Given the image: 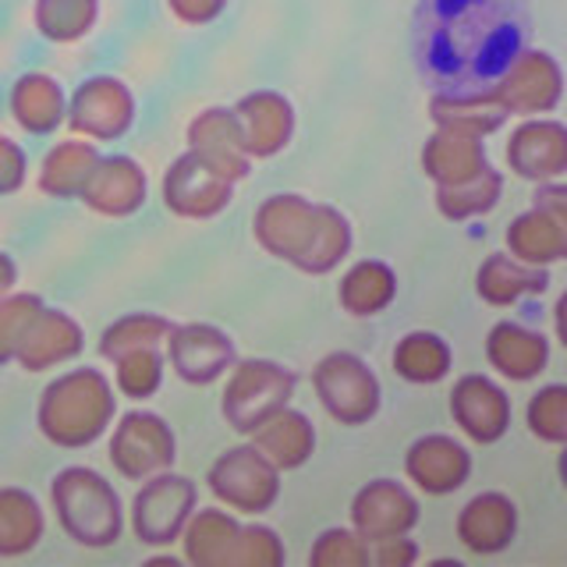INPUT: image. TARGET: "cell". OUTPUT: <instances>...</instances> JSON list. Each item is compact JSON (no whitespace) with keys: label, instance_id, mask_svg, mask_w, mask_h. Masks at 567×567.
Segmentation results:
<instances>
[{"label":"cell","instance_id":"6da1fadb","mask_svg":"<svg viewBox=\"0 0 567 567\" xmlns=\"http://www.w3.org/2000/svg\"><path fill=\"white\" fill-rule=\"evenodd\" d=\"M419 25V61L443 96H489L525 50L522 0H430Z\"/></svg>","mask_w":567,"mask_h":567},{"label":"cell","instance_id":"7a4b0ae2","mask_svg":"<svg viewBox=\"0 0 567 567\" xmlns=\"http://www.w3.org/2000/svg\"><path fill=\"white\" fill-rule=\"evenodd\" d=\"M114 383L100 369H71L47 383L40 408H35V425L53 447L82 451L114 422Z\"/></svg>","mask_w":567,"mask_h":567},{"label":"cell","instance_id":"3957f363","mask_svg":"<svg viewBox=\"0 0 567 567\" xmlns=\"http://www.w3.org/2000/svg\"><path fill=\"white\" fill-rule=\"evenodd\" d=\"M50 501L68 539L85 549H103L121 539L124 507L117 489L93 468H61L50 483Z\"/></svg>","mask_w":567,"mask_h":567},{"label":"cell","instance_id":"277c9868","mask_svg":"<svg viewBox=\"0 0 567 567\" xmlns=\"http://www.w3.org/2000/svg\"><path fill=\"white\" fill-rule=\"evenodd\" d=\"M295 372L270 359H245L230 365V380L224 390L220 412L235 433H252L259 425L288 408L295 398Z\"/></svg>","mask_w":567,"mask_h":567},{"label":"cell","instance_id":"5b68a950","mask_svg":"<svg viewBox=\"0 0 567 567\" xmlns=\"http://www.w3.org/2000/svg\"><path fill=\"white\" fill-rule=\"evenodd\" d=\"M312 386L327 415L341 425H365L380 412L383 390L377 372L351 351H333L327 359H319V365L312 369Z\"/></svg>","mask_w":567,"mask_h":567},{"label":"cell","instance_id":"8992f818","mask_svg":"<svg viewBox=\"0 0 567 567\" xmlns=\"http://www.w3.org/2000/svg\"><path fill=\"white\" fill-rule=\"evenodd\" d=\"M199 504L192 478L167 472L150 475L132 501V532L142 546H171L182 539L188 518Z\"/></svg>","mask_w":567,"mask_h":567},{"label":"cell","instance_id":"52a82bcc","mask_svg":"<svg viewBox=\"0 0 567 567\" xmlns=\"http://www.w3.org/2000/svg\"><path fill=\"white\" fill-rule=\"evenodd\" d=\"M209 493L227 511L238 514H262L277 504L280 496V468L270 465L252 443L224 451L206 472Z\"/></svg>","mask_w":567,"mask_h":567},{"label":"cell","instance_id":"ba28073f","mask_svg":"<svg viewBox=\"0 0 567 567\" xmlns=\"http://www.w3.org/2000/svg\"><path fill=\"white\" fill-rule=\"evenodd\" d=\"M496 106L511 117H539L554 114L564 96V71L554 53L546 50H522L518 58L507 64V71L489 89Z\"/></svg>","mask_w":567,"mask_h":567},{"label":"cell","instance_id":"9c48e42d","mask_svg":"<svg viewBox=\"0 0 567 567\" xmlns=\"http://www.w3.org/2000/svg\"><path fill=\"white\" fill-rule=\"evenodd\" d=\"M177 457V440L171 425L153 412H128L121 415L111 436V461L117 475L128 483H146L150 475L167 472Z\"/></svg>","mask_w":567,"mask_h":567},{"label":"cell","instance_id":"30bf717a","mask_svg":"<svg viewBox=\"0 0 567 567\" xmlns=\"http://www.w3.org/2000/svg\"><path fill=\"white\" fill-rule=\"evenodd\" d=\"M164 203L185 220H213L235 199V182L209 167L199 153H182L164 174Z\"/></svg>","mask_w":567,"mask_h":567},{"label":"cell","instance_id":"8fae6325","mask_svg":"<svg viewBox=\"0 0 567 567\" xmlns=\"http://www.w3.org/2000/svg\"><path fill=\"white\" fill-rule=\"evenodd\" d=\"M71 132L85 135L89 142H114L132 128L135 121V96L132 89L114 75L85 79L68 103Z\"/></svg>","mask_w":567,"mask_h":567},{"label":"cell","instance_id":"7c38bea8","mask_svg":"<svg viewBox=\"0 0 567 567\" xmlns=\"http://www.w3.org/2000/svg\"><path fill=\"white\" fill-rule=\"evenodd\" d=\"M316 217H319V203L306 199V195H295V192L270 195V199H262V206L256 209V220H252L256 241L270 256L291 262L298 270L301 259L309 252Z\"/></svg>","mask_w":567,"mask_h":567},{"label":"cell","instance_id":"4fadbf2b","mask_svg":"<svg viewBox=\"0 0 567 567\" xmlns=\"http://www.w3.org/2000/svg\"><path fill=\"white\" fill-rule=\"evenodd\" d=\"M167 359L185 383L209 386L238 362V354L227 330L213 323H177L167 333Z\"/></svg>","mask_w":567,"mask_h":567},{"label":"cell","instance_id":"5bb4252c","mask_svg":"<svg viewBox=\"0 0 567 567\" xmlns=\"http://www.w3.org/2000/svg\"><path fill=\"white\" fill-rule=\"evenodd\" d=\"M507 167L525 182H560L567 171V128L554 117H525L511 132Z\"/></svg>","mask_w":567,"mask_h":567},{"label":"cell","instance_id":"9a60e30c","mask_svg":"<svg viewBox=\"0 0 567 567\" xmlns=\"http://www.w3.org/2000/svg\"><path fill=\"white\" fill-rule=\"evenodd\" d=\"M419 525V501L394 478H377L351 501V528L372 546L390 536H408Z\"/></svg>","mask_w":567,"mask_h":567},{"label":"cell","instance_id":"2e32d148","mask_svg":"<svg viewBox=\"0 0 567 567\" xmlns=\"http://www.w3.org/2000/svg\"><path fill=\"white\" fill-rule=\"evenodd\" d=\"M230 111H235L248 159H270L280 150H288L295 135V106L288 96L274 93V89H256Z\"/></svg>","mask_w":567,"mask_h":567},{"label":"cell","instance_id":"e0dca14e","mask_svg":"<svg viewBox=\"0 0 567 567\" xmlns=\"http://www.w3.org/2000/svg\"><path fill=\"white\" fill-rule=\"evenodd\" d=\"M451 415L475 443H496L511 430V398L489 377H461L451 394Z\"/></svg>","mask_w":567,"mask_h":567},{"label":"cell","instance_id":"ac0fdd59","mask_svg":"<svg viewBox=\"0 0 567 567\" xmlns=\"http://www.w3.org/2000/svg\"><path fill=\"white\" fill-rule=\"evenodd\" d=\"M82 203L100 217H132L146 203V171L132 156H100Z\"/></svg>","mask_w":567,"mask_h":567},{"label":"cell","instance_id":"d6986e66","mask_svg":"<svg viewBox=\"0 0 567 567\" xmlns=\"http://www.w3.org/2000/svg\"><path fill=\"white\" fill-rule=\"evenodd\" d=\"M404 472L408 478L433 496L443 493H454L468 483V472H472V457L468 451L461 447L457 440L433 433V436H422L415 440L412 447L404 454Z\"/></svg>","mask_w":567,"mask_h":567},{"label":"cell","instance_id":"ffe728a7","mask_svg":"<svg viewBox=\"0 0 567 567\" xmlns=\"http://www.w3.org/2000/svg\"><path fill=\"white\" fill-rule=\"evenodd\" d=\"M188 150L199 153L209 167H217L235 185L248 174V167H252L230 106H209V111H203L188 124Z\"/></svg>","mask_w":567,"mask_h":567},{"label":"cell","instance_id":"44dd1931","mask_svg":"<svg viewBox=\"0 0 567 567\" xmlns=\"http://www.w3.org/2000/svg\"><path fill=\"white\" fill-rule=\"evenodd\" d=\"M82 348H85V333L75 319L61 309H43L32 319V327L25 333L22 348H18L14 362L29 372H47L53 365L79 359Z\"/></svg>","mask_w":567,"mask_h":567},{"label":"cell","instance_id":"7402d4cb","mask_svg":"<svg viewBox=\"0 0 567 567\" xmlns=\"http://www.w3.org/2000/svg\"><path fill=\"white\" fill-rule=\"evenodd\" d=\"M518 532V507L504 493H478L457 514V539L472 554H501Z\"/></svg>","mask_w":567,"mask_h":567},{"label":"cell","instance_id":"603a6c76","mask_svg":"<svg viewBox=\"0 0 567 567\" xmlns=\"http://www.w3.org/2000/svg\"><path fill=\"white\" fill-rule=\"evenodd\" d=\"M489 167L483 138L465 135V132H447L436 128L422 146V171L433 177L436 185H461L468 177L483 174Z\"/></svg>","mask_w":567,"mask_h":567},{"label":"cell","instance_id":"cb8c5ba5","mask_svg":"<svg viewBox=\"0 0 567 567\" xmlns=\"http://www.w3.org/2000/svg\"><path fill=\"white\" fill-rule=\"evenodd\" d=\"M252 436V447L270 461V465H277L280 472H295L301 468L306 461L312 457L316 451V430L312 422L295 412V408H280L277 415L266 419L259 430L248 433Z\"/></svg>","mask_w":567,"mask_h":567},{"label":"cell","instance_id":"d4e9b609","mask_svg":"<svg viewBox=\"0 0 567 567\" xmlns=\"http://www.w3.org/2000/svg\"><path fill=\"white\" fill-rule=\"evenodd\" d=\"M486 359L507 380H536L549 362V341L543 333L518 327V323H496L486 337Z\"/></svg>","mask_w":567,"mask_h":567},{"label":"cell","instance_id":"484cf974","mask_svg":"<svg viewBox=\"0 0 567 567\" xmlns=\"http://www.w3.org/2000/svg\"><path fill=\"white\" fill-rule=\"evenodd\" d=\"M11 117L18 128L29 135H50L68 117V100L58 79L43 75V71H29L11 85Z\"/></svg>","mask_w":567,"mask_h":567},{"label":"cell","instance_id":"4316f807","mask_svg":"<svg viewBox=\"0 0 567 567\" xmlns=\"http://www.w3.org/2000/svg\"><path fill=\"white\" fill-rule=\"evenodd\" d=\"M507 256H514L518 262L554 266L567 256V220L532 206L507 227Z\"/></svg>","mask_w":567,"mask_h":567},{"label":"cell","instance_id":"83f0119b","mask_svg":"<svg viewBox=\"0 0 567 567\" xmlns=\"http://www.w3.org/2000/svg\"><path fill=\"white\" fill-rule=\"evenodd\" d=\"M238 532H241V525L235 514H227L220 507L195 511L182 532L185 557L195 567H230L235 564Z\"/></svg>","mask_w":567,"mask_h":567},{"label":"cell","instance_id":"f1b7e54d","mask_svg":"<svg viewBox=\"0 0 567 567\" xmlns=\"http://www.w3.org/2000/svg\"><path fill=\"white\" fill-rule=\"evenodd\" d=\"M475 288H478V298L489 301V306H514V301H522L525 295H543L549 288V274H546V266H528L507 252H493L478 266Z\"/></svg>","mask_w":567,"mask_h":567},{"label":"cell","instance_id":"f546056e","mask_svg":"<svg viewBox=\"0 0 567 567\" xmlns=\"http://www.w3.org/2000/svg\"><path fill=\"white\" fill-rule=\"evenodd\" d=\"M96 164H100L96 142H89V138L58 142L40 164V188L53 195V199H82Z\"/></svg>","mask_w":567,"mask_h":567},{"label":"cell","instance_id":"4dcf8cb0","mask_svg":"<svg viewBox=\"0 0 567 567\" xmlns=\"http://www.w3.org/2000/svg\"><path fill=\"white\" fill-rule=\"evenodd\" d=\"M337 298L351 316H380L398 298V274L383 259H362L341 277Z\"/></svg>","mask_w":567,"mask_h":567},{"label":"cell","instance_id":"1f68e13d","mask_svg":"<svg viewBox=\"0 0 567 567\" xmlns=\"http://www.w3.org/2000/svg\"><path fill=\"white\" fill-rule=\"evenodd\" d=\"M43 511L29 489L0 486V557H22L43 539Z\"/></svg>","mask_w":567,"mask_h":567},{"label":"cell","instance_id":"d6a6232c","mask_svg":"<svg viewBox=\"0 0 567 567\" xmlns=\"http://www.w3.org/2000/svg\"><path fill=\"white\" fill-rule=\"evenodd\" d=\"M430 117H433L436 128L465 132L475 138L493 135L507 121V114L496 106L493 96H443V93H433Z\"/></svg>","mask_w":567,"mask_h":567},{"label":"cell","instance_id":"836d02e7","mask_svg":"<svg viewBox=\"0 0 567 567\" xmlns=\"http://www.w3.org/2000/svg\"><path fill=\"white\" fill-rule=\"evenodd\" d=\"M451 344L440 333L415 330L398 341L394 348V369L408 383H440L451 372Z\"/></svg>","mask_w":567,"mask_h":567},{"label":"cell","instance_id":"e575fe53","mask_svg":"<svg viewBox=\"0 0 567 567\" xmlns=\"http://www.w3.org/2000/svg\"><path fill=\"white\" fill-rule=\"evenodd\" d=\"M348 252H351V224H348V217L341 209L319 203V217H316L309 252H306V259H301L298 270L312 274V277H323V274L337 270Z\"/></svg>","mask_w":567,"mask_h":567},{"label":"cell","instance_id":"d590c367","mask_svg":"<svg viewBox=\"0 0 567 567\" xmlns=\"http://www.w3.org/2000/svg\"><path fill=\"white\" fill-rule=\"evenodd\" d=\"M501 192H504L501 171L486 167L483 174H475L461 185H436V209H440V217H447L454 224L472 220L478 213H489L501 203Z\"/></svg>","mask_w":567,"mask_h":567},{"label":"cell","instance_id":"8d00e7d4","mask_svg":"<svg viewBox=\"0 0 567 567\" xmlns=\"http://www.w3.org/2000/svg\"><path fill=\"white\" fill-rule=\"evenodd\" d=\"M100 0H35L32 22L50 43H75L96 25Z\"/></svg>","mask_w":567,"mask_h":567},{"label":"cell","instance_id":"74e56055","mask_svg":"<svg viewBox=\"0 0 567 567\" xmlns=\"http://www.w3.org/2000/svg\"><path fill=\"white\" fill-rule=\"evenodd\" d=\"M171 319L156 316V312H128L114 319L111 327L103 330L100 337V354L106 362L121 359L124 351H135V348H159L167 344V333H171Z\"/></svg>","mask_w":567,"mask_h":567},{"label":"cell","instance_id":"f35d334b","mask_svg":"<svg viewBox=\"0 0 567 567\" xmlns=\"http://www.w3.org/2000/svg\"><path fill=\"white\" fill-rule=\"evenodd\" d=\"M114 380L124 398L132 401L153 398L159 383H164V354H159V348L124 351L121 359H114Z\"/></svg>","mask_w":567,"mask_h":567},{"label":"cell","instance_id":"ab89813d","mask_svg":"<svg viewBox=\"0 0 567 567\" xmlns=\"http://www.w3.org/2000/svg\"><path fill=\"white\" fill-rule=\"evenodd\" d=\"M43 309L47 306H43L40 295H29V291L0 295V365L14 362V354H18V348H22L32 319Z\"/></svg>","mask_w":567,"mask_h":567},{"label":"cell","instance_id":"60d3db41","mask_svg":"<svg viewBox=\"0 0 567 567\" xmlns=\"http://www.w3.org/2000/svg\"><path fill=\"white\" fill-rule=\"evenodd\" d=\"M528 430L543 443L567 440V386L549 383L528 401Z\"/></svg>","mask_w":567,"mask_h":567},{"label":"cell","instance_id":"b9f144b4","mask_svg":"<svg viewBox=\"0 0 567 567\" xmlns=\"http://www.w3.org/2000/svg\"><path fill=\"white\" fill-rule=\"evenodd\" d=\"M309 564L312 567H369V543L354 528H327L323 536L316 539Z\"/></svg>","mask_w":567,"mask_h":567},{"label":"cell","instance_id":"7bdbcfd3","mask_svg":"<svg viewBox=\"0 0 567 567\" xmlns=\"http://www.w3.org/2000/svg\"><path fill=\"white\" fill-rule=\"evenodd\" d=\"M284 564V543L274 528L266 525H241L235 543V564L230 567H280Z\"/></svg>","mask_w":567,"mask_h":567},{"label":"cell","instance_id":"ee69618b","mask_svg":"<svg viewBox=\"0 0 567 567\" xmlns=\"http://www.w3.org/2000/svg\"><path fill=\"white\" fill-rule=\"evenodd\" d=\"M25 174H29L25 150L8 135H0V195H14L25 185Z\"/></svg>","mask_w":567,"mask_h":567},{"label":"cell","instance_id":"f6af8a7d","mask_svg":"<svg viewBox=\"0 0 567 567\" xmlns=\"http://www.w3.org/2000/svg\"><path fill=\"white\" fill-rule=\"evenodd\" d=\"M369 560L380 567H412L419 560V546L408 536H390L369 546Z\"/></svg>","mask_w":567,"mask_h":567},{"label":"cell","instance_id":"bcb514c9","mask_svg":"<svg viewBox=\"0 0 567 567\" xmlns=\"http://www.w3.org/2000/svg\"><path fill=\"white\" fill-rule=\"evenodd\" d=\"M174 18L182 25H192V29H203L209 22H217V18L224 14L227 0H167Z\"/></svg>","mask_w":567,"mask_h":567},{"label":"cell","instance_id":"7dc6e473","mask_svg":"<svg viewBox=\"0 0 567 567\" xmlns=\"http://www.w3.org/2000/svg\"><path fill=\"white\" fill-rule=\"evenodd\" d=\"M532 206L536 209H546V213H554V217H564L567 220V188L560 182H543L539 192H536V199H532Z\"/></svg>","mask_w":567,"mask_h":567},{"label":"cell","instance_id":"c3c4849f","mask_svg":"<svg viewBox=\"0 0 567 567\" xmlns=\"http://www.w3.org/2000/svg\"><path fill=\"white\" fill-rule=\"evenodd\" d=\"M14 284H18V266L8 252H0V295L14 291Z\"/></svg>","mask_w":567,"mask_h":567}]
</instances>
